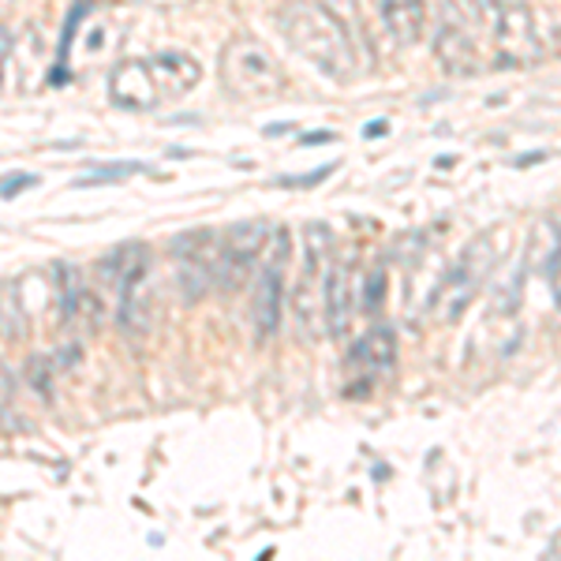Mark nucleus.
Here are the masks:
<instances>
[{
	"label": "nucleus",
	"mask_w": 561,
	"mask_h": 561,
	"mask_svg": "<svg viewBox=\"0 0 561 561\" xmlns=\"http://www.w3.org/2000/svg\"><path fill=\"white\" fill-rule=\"evenodd\" d=\"M304 147H314V142H319V147H322V142H333V131H311V135H304Z\"/></svg>",
	"instance_id": "a211bd4d"
},
{
	"label": "nucleus",
	"mask_w": 561,
	"mask_h": 561,
	"mask_svg": "<svg viewBox=\"0 0 561 561\" xmlns=\"http://www.w3.org/2000/svg\"><path fill=\"white\" fill-rule=\"evenodd\" d=\"M274 232L262 221H237L221 232V262H217V288L225 296H237L243 285L251 280V274L259 270L262 255L270 248Z\"/></svg>",
	"instance_id": "0eeeda50"
},
{
	"label": "nucleus",
	"mask_w": 561,
	"mask_h": 561,
	"mask_svg": "<svg viewBox=\"0 0 561 561\" xmlns=\"http://www.w3.org/2000/svg\"><path fill=\"white\" fill-rule=\"evenodd\" d=\"M491 12V45H494V65L497 68H520L536 65L542 57V45L536 34V20L517 0H497Z\"/></svg>",
	"instance_id": "39448f33"
},
{
	"label": "nucleus",
	"mask_w": 561,
	"mask_h": 561,
	"mask_svg": "<svg viewBox=\"0 0 561 561\" xmlns=\"http://www.w3.org/2000/svg\"><path fill=\"white\" fill-rule=\"evenodd\" d=\"M98 173H90L83 180H76L79 187H87V184H102V180H124V176H135L142 165H135V161H121V165H94Z\"/></svg>",
	"instance_id": "2eb2a0df"
},
{
	"label": "nucleus",
	"mask_w": 561,
	"mask_h": 561,
	"mask_svg": "<svg viewBox=\"0 0 561 561\" xmlns=\"http://www.w3.org/2000/svg\"><path fill=\"white\" fill-rule=\"evenodd\" d=\"M147 60H150V71H153V79H158L161 98H165V102H176V98L192 94V90L198 87V79H203L198 60L184 49H161Z\"/></svg>",
	"instance_id": "9b49d317"
},
{
	"label": "nucleus",
	"mask_w": 561,
	"mask_h": 561,
	"mask_svg": "<svg viewBox=\"0 0 561 561\" xmlns=\"http://www.w3.org/2000/svg\"><path fill=\"white\" fill-rule=\"evenodd\" d=\"M375 4L393 42L415 45L423 38V31H427V4L423 0H375Z\"/></svg>",
	"instance_id": "ddd939ff"
},
{
	"label": "nucleus",
	"mask_w": 561,
	"mask_h": 561,
	"mask_svg": "<svg viewBox=\"0 0 561 561\" xmlns=\"http://www.w3.org/2000/svg\"><path fill=\"white\" fill-rule=\"evenodd\" d=\"M356 266L352 262H333L330 270V304H325V314H330V333L341 337L348 330V322L356 319Z\"/></svg>",
	"instance_id": "f8f14e48"
},
{
	"label": "nucleus",
	"mask_w": 561,
	"mask_h": 561,
	"mask_svg": "<svg viewBox=\"0 0 561 561\" xmlns=\"http://www.w3.org/2000/svg\"><path fill=\"white\" fill-rule=\"evenodd\" d=\"M528 270H539L542 277H558V270H561V229L554 221H542L539 229L531 232Z\"/></svg>",
	"instance_id": "4468645a"
},
{
	"label": "nucleus",
	"mask_w": 561,
	"mask_h": 561,
	"mask_svg": "<svg viewBox=\"0 0 561 561\" xmlns=\"http://www.w3.org/2000/svg\"><path fill=\"white\" fill-rule=\"evenodd\" d=\"M217 71H221V87L240 102H270L288 90V79L274 53L255 38H237L225 45Z\"/></svg>",
	"instance_id": "20e7f679"
},
{
	"label": "nucleus",
	"mask_w": 561,
	"mask_h": 561,
	"mask_svg": "<svg viewBox=\"0 0 561 561\" xmlns=\"http://www.w3.org/2000/svg\"><path fill=\"white\" fill-rule=\"evenodd\" d=\"M288 251H293V237L288 229H277L270 237L266 255L259 262V280H255V300H251V322H255V337L266 341L270 333L280 325V304H285V266Z\"/></svg>",
	"instance_id": "6e6552de"
},
{
	"label": "nucleus",
	"mask_w": 561,
	"mask_h": 561,
	"mask_svg": "<svg viewBox=\"0 0 561 561\" xmlns=\"http://www.w3.org/2000/svg\"><path fill=\"white\" fill-rule=\"evenodd\" d=\"M393 364H397L393 330H389V325H375V330H367L345 356V370H348L345 393L348 397L370 393V389H375L389 375V370H393Z\"/></svg>",
	"instance_id": "1a4fd4ad"
},
{
	"label": "nucleus",
	"mask_w": 561,
	"mask_h": 561,
	"mask_svg": "<svg viewBox=\"0 0 561 561\" xmlns=\"http://www.w3.org/2000/svg\"><path fill=\"white\" fill-rule=\"evenodd\" d=\"M277 26L285 34V42L300 53L307 65L325 71L337 83L352 79V71H356V49H352L345 23L325 4H319V0H285L277 8Z\"/></svg>",
	"instance_id": "f257e3e1"
},
{
	"label": "nucleus",
	"mask_w": 561,
	"mask_h": 561,
	"mask_svg": "<svg viewBox=\"0 0 561 561\" xmlns=\"http://www.w3.org/2000/svg\"><path fill=\"white\" fill-rule=\"evenodd\" d=\"M108 102L116 108H128V113H150V108L165 102L158 79L150 71V60H124V65H116L113 76H108Z\"/></svg>",
	"instance_id": "9d476101"
},
{
	"label": "nucleus",
	"mask_w": 561,
	"mask_h": 561,
	"mask_svg": "<svg viewBox=\"0 0 561 561\" xmlns=\"http://www.w3.org/2000/svg\"><path fill=\"white\" fill-rule=\"evenodd\" d=\"M217 262H221V232L195 229L173 243L176 288L187 304H198L210 288H217Z\"/></svg>",
	"instance_id": "423d86ee"
},
{
	"label": "nucleus",
	"mask_w": 561,
	"mask_h": 561,
	"mask_svg": "<svg viewBox=\"0 0 561 561\" xmlns=\"http://www.w3.org/2000/svg\"><path fill=\"white\" fill-rule=\"evenodd\" d=\"M554 45H558V57H561V26H558V34H554Z\"/></svg>",
	"instance_id": "6ab92c4d"
},
{
	"label": "nucleus",
	"mask_w": 561,
	"mask_h": 561,
	"mask_svg": "<svg viewBox=\"0 0 561 561\" xmlns=\"http://www.w3.org/2000/svg\"><path fill=\"white\" fill-rule=\"evenodd\" d=\"M510 251V229H486L468 243L457 255L454 266L446 270V277L434 285L427 300V319L434 325H454L460 314L472 307L479 288L486 285V277L497 270V262Z\"/></svg>",
	"instance_id": "f03ea898"
},
{
	"label": "nucleus",
	"mask_w": 561,
	"mask_h": 561,
	"mask_svg": "<svg viewBox=\"0 0 561 561\" xmlns=\"http://www.w3.org/2000/svg\"><path fill=\"white\" fill-rule=\"evenodd\" d=\"M333 237L325 225H307V251H304V274L293 288V322L304 341H314L330 330V270H333Z\"/></svg>",
	"instance_id": "7ed1b4c3"
},
{
	"label": "nucleus",
	"mask_w": 561,
	"mask_h": 561,
	"mask_svg": "<svg viewBox=\"0 0 561 561\" xmlns=\"http://www.w3.org/2000/svg\"><path fill=\"white\" fill-rule=\"evenodd\" d=\"M382 285H386V274L375 270V274L367 277V300H364L367 311H378V307H382Z\"/></svg>",
	"instance_id": "dca6fc26"
},
{
	"label": "nucleus",
	"mask_w": 561,
	"mask_h": 561,
	"mask_svg": "<svg viewBox=\"0 0 561 561\" xmlns=\"http://www.w3.org/2000/svg\"><path fill=\"white\" fill-rule=\"evenodd\" d=\"M31 184H34V180H31V176H8V180H4V198L20 195V192H23V187H31Z\"/></svg>",
	"instance_id": "f3484780"
}]
</instances>
